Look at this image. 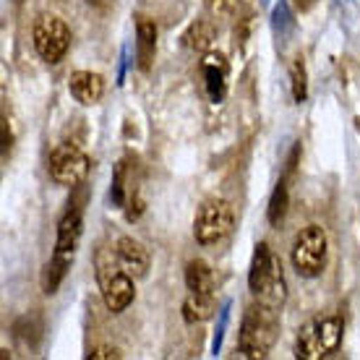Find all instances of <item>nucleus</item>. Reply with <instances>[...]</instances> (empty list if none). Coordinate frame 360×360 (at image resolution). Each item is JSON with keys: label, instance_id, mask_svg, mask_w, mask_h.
<instances>
[{"label": "nucleus", "instance_id": "25", "mask_svg": "<svg viewBox=\"0 0 360 360\" xmlns=\"http://www.w3.org/2000/svg\"><path fill=\"white\" fill-rule=\"evenodd\" d=\"M89 360H117L120 358V352L115 347H108V345H102V347H94V350L86 355Z\"/></svg>", "mask_w": 360, "mask_h": 360}, {"label": "nucleus", "instance_id": "23", "mask_svg": "<svg viewBox=\"0 0 360 360\" xmlns=\"http://www.w3.org/2000/svg\"><path fill=\"white\" fill-rule=\"evenodd\" d=\"M123 170H126V167L117 165L115 178H112V188H110V198H112L115 207H123V204H126V196H123V188H126V186H123Z\"/></svg>", "mask_w": 360, "mask_h": 360}, {"label": "nucleus", "instance_id": "22", "mask_svg": "<svg viewBox=\"0 0 360 360\" xmlns=\"http://www.w3.org/2000/svg\"><path fill=\"white\" fill-rule=\"evenodd\" d=\"M240 3L243 0H207V8L217 21H233L240 11Z\"/></svg>", "mask_w": 360, "mask_h": 360}, {"label": "nucleus", "instance_id": "19", "mask_svg": "<svg viewBox=\"0 0 360 360\" xmlns=\"http://www.w3.org/2000/svg\"><path fill=\"white\" fill-rule=\"evenodd\" d=\"M316 324H319V337H321L324 352L326 355L337 352V347L342 342V332H345L342 319H340V316H326V319H319Z\"/></svg>", "mask_w": 360, "mask_h": 360}, {"label": "nucleus", "instance_id": "27", "mask_svg": "<svg viewBox=\"0 0 360 360\" xmlns=\"http://www.w3.org/2000/svg\"><path fill=\"white\" fill-rule=\"evenodd\" d=\"M11 149V134H8V120H3V154H8Z\"/></svg>", "mask_w": 360, "mask_h": 360}, {"label": "nucleus", "instance_id": "14", "mask_svg": "<svg viewBox=\"0 0 360 360\" xmlns=\"http://www.w3.org/2000/svg\"><path fill=\"white\" fill-rule=\"evenodd\" d=\"M214 269L207 262H188L186 266V288L188 292H198V295H214Z\"/></svg>", "mask_w": 360, "mask_h": 360}, {"label": "nucleus", "instance_id": "2", "mask_svg": "<svg viewBox=\"0 0 360 360\" xmlns=\"http://www.w3.org/2000/svg\"><path fill=\"white\" fill-rule=\"evenodd\" d=\"M248 288L259 303H266L277 311L288 297V282H285L282 264L266 243H259L253 251V262L248 269Z\"/></svg>", "mask_w": 360, "mask_h": 360}, {"label": "nucleus", "instance_id": "11", "mask_svg": "<svg viewBox=\"0 0 360 360\" xmlns=\"http://www.w3.org/2000/svg\"><path fill=\"white\" fill-rule=\"evenodd\" d=\"M82 240V209H68L58 225V238H55V251L65 253V256H76Z\"/></svg>", "mask_w": 360, "mask_h": 360}, {"label": "nucleus", "instance_id": "24", "mask_svg": "<svg viewBox=\"0 0 360 360\" xmlns=\"http://www.w3.org/2000/svg\"><path fill=\"white\" fill-rule=\"evenodd\" d=\"M227 316H230V303H227V306L219 311V326H217L214 342H212V352H214V355L222 350V337H225V329H227Z\"/></svg>", "mask_w": 360, "mask_h": 360}, {"label": "nucleus", "instance_id": "10", "mask_svg": "<svg viewBox=\"0 0 360 360\" xmlns=\"http://www.w3.org/2000/svg\"><path fill=\"white\" fill-rule=\"evenodd\" d=\"M157 55V24L152 18L139 16L136 21V60L141 71H149Z\"/></svg>", "mask_w": 360, "mask_h": 360}, {"label": "nucleus", "instance_id": "3", "mask_svg": "<svg viewBox=\"0 0 360 360\" xmlns=\"http://www.w3.org/2000/svg\"><path fill=\"white\" fill-rule=\"evenodd\" d=\"M97 279H99V290H102V297H105V306H108L110 314H123V311L134 303V297H136L134 277L120 266L117 253L99 251Z\"/></svg>", "mask_w": 360, "mask_h": 360}, {"label": "nucleus", "instance_id": "15", "mask_svg": "<svg viewBox=\"0 0 360 360\" xmlns=\"http://www.w3.org/2000/svg\"><path fill=\"white\" fill-rule=\"evenodd\" d=\"M217 311L214 295H198V292H188V297L183 300V321L186 324H201L212 319Z\"/></svg>", "mask_w": 360, "mask_h": 360}, {"label": "nucleus", "instance_id": "21", "mask_svg": "<svg viewBox=\"0 0 360 360\" xmlns=\"http://www.w3.org/2000/svg\"><path fill=\"white\" fill-rule=\"evenodd\" d=\"M290 79H292V97L295 102H306L308 97V73L303 58H295V63L290 68Z\"/></svg>", "mask_w": 360, "mask_h": 360}, {"label": "nucleus", "instance_id": "6", "mask_svg": "<svg viewBox=\"0 0 360 360\" xmlns=\"http://www.w3.org/2000/svg\"><path fill=\"white\" fill-rule=\"evenodd\" d=\"M32 39H34L37 55L45 63L55 65L63 60L68 47H71V29L60 16H42L34 24Z\"/></svg>", "mask_w": 360, "mask_h": 360}, {"label": "nucleus", "instance_id": "4", "mask_svg": "<svg viewBox=\"0 0 360 360\" xmlns=\"http://www.w3.org/2000/svg\"><path fill=\"white\" fill-rule=\"evenodd\" d=\"M326 253H329V238L321 225H308L295 235L292 243V266L300 277L314 279L326 266Z\"/></svg>", "mask_w": 360, "mask_h": 360}, {"label": "nucleus", "instance_id": "8", "mask_svg": "<svg viewBox=\"0 0 360 360\" xmlns=\"http://www.w3.org/2000/svg\"><path fill=\"white\" fill-rule=\"evenodd\" d=\"M115 253H117L120 266H123L134 279H141L149 274V253H146V248L139 243V240L128 238V235L117 238Z\"/></svg>", "mask_w": 360, "mask_h": 360}, {"label": "nucleus", "instance_id": "16", "mask_svg": "<svg viewBox=\"0 0 360 360\" xmlns=\"http://www.w3.org/2000/svg\"><path fill=\"white\" fill-rule=\"evenodd\" d=\"M295 355L303 360H319L326 355L324 345H321V337H319V324H316V321H308V324L297 332Z\"/></svg>", "mask_w": 360, "mask_h": 360}, {"label": "nucleus", "instance_id": "1", "mask_svg": "<svg viewBox=\"0 0 360 360\" xmlns=\"http://www.w3.org/2000/svg\"><path fill=\"white\" fill-rule=\"evenodd\" d=\"M279 337V316L277 308L266 303H253L245 308L240 334H238V352L243 358H266Z\"/></svg>", "mask_w": 360, "mask_h": 360}, {"label": "nucleus", "instance_id": "7", "mask_svg": "<svg viewBox=\"0 0 360 360\" xmlns=\"http://www.w3.org/2000/svg\"><path fill=\"white\" fill-rule=\"evenodd\" d=\"M47 172L50 178L63 186V188H76L82 186L86 175H89V157L73 144H58L50 152L47 160Z\"/></svg>", "mask_w": 360, "mask_h": 360}, {"label": "nucleus", "instance_id": "18", "mask_svg": "<svg viewBox=\"0 0 360 360\" xmlns=\"http://www.w3.org/2000/svg\"><path fill=\"white\" fill-rule=\"evenodd\" d=\"M212 42H214V27H212V21H207V18H196V21L183 32V45L188 47V50L204 53V50L212 47Z\"/></svg>", "mask_w": 360, "mask_h": 360}, {"label": "nucleus", "instance_id": "9", "mask_svg": "<svg viewBox=\"0 0 360 360\" xmlns=\"http://www.w3.org/2000/svg\"><path fill=\"white\" fill-rule=\"evenodd\" d=\"M68 89H71V97L79 105L91 108L105 94V79L99 73H91V71H73L71 79H68Z\"/></svg>", "mask_w": 360, "mask_h": 360}, {"label": "nucleus", "instance_id": "20", "mask_svg": "<svg viewBox=\"0 0 360 360\" xmlns=\"http://www.w3.org/2000/svg\"><path fill=\"white\" fill-rule=\"evenodd\" d=\"M288 204H290V196H288V183L285 180H279L274 193L269 198V209H266V217H269L271 225H279L285 214H288Z\"/></svg>", "mask_w": 360, "mask_h": 360}, {"label": "nucleus", "instance_id": "5", "mask_svg": "<svg viewBox=\"0 0 360 360\" xmlns=\"http://www.w3.org/2000/svg\"><path fill=\"white\" fill-rule=\"evenodd\" d=\"M233 227H235L233 207L227 204L225 198H209L196 212L193 238H196L198 245H217L233 233Z\"/></svg>", "mask_w": 360, "mask_h": 360}, {"label": "nucleus", "instance_id": "26", "mask_svg": "<svg viewBox=\"0 0 360 360\" xmlns=\"http://www.w3.org/2000/svg\"><path fill=\"white\" fill-rule=\"evenodd\" d=\"M274 24L279 27V32L290 24V13H288V3L285 0H279V6L274 8Z\"/></svg>", "mask_w": 360, "mask_h": 360}, {"label": "nucleus", "instance_id": "12", "mask_svg": "<svg viewBox=\"0 0 360 360\" xmlns=\"http://www.w3.org/2000/svg\"><path fill=\"white\" fill-rule=\"evenodd\" d=\"M225 76H227L225 55L209 53L207 58H204V79H207V94L214 105H219V102L225 99V91H227Z\"/></svg>", "mask_w": 360, "mask_h": 360}, {"label": "nucleus", "instance_id": "17", "mask_svg": "<svg viewBox=\"0 0 360 360\" xmlns=\"http://www.w3.org/2000/svg\"><path fill=\"white\" fill-rule=\"evenodd\" d=\"M13 332H16V337L27 347L34 350L37 345L42 342V337H45V319H42V314H37V311H29V314H24L13 324Z\"/></svg>", "mask_w": 360, "mask_h": 360}, {"label": "nucleus", "instance_id": "13", "mask_svg": "<svg viewBox=\"0 0 360 360\" xmlns=\"http://www.w3.org/2000/svg\"><path fill=\"white\" fill-rule=\"evenodd\" d=\"M73 264V256H65V253H53V259L45 264V269H42V274H39V285H42V292L45 295H55L58 292V288L63 285L65 274H68V269H71Z\"/></svg>", "mask_w": 360, "mask_h": 360}, {"label": "nucleus", "instance_id": "28", "mask_svg": "<svg viewBox=\"0 0 360 360\" xmlns=\"http://www.w3.org/2000/svg\"><path fill=\"white\" fill-rule=\"evenodd\" d=\"M86 3H89L91 8H102V6H105V3H108V0H86Z\"/></svg>", "mask_w": 360, "mask_h": 360}]
</instances>
